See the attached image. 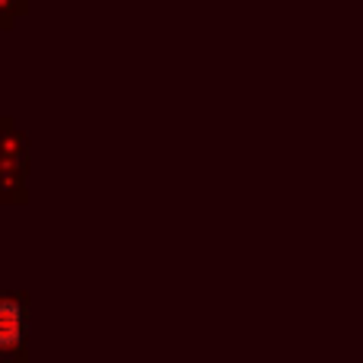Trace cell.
I'll list each match as a JSON object with an SVG mask.
<instances>
[{
	"instance_id": "1",
	"label": "cell",
	"mask_w": 363,
	"mask_h": 363,
	"mask_svg": "<svg viewBox=\"0 0 363 363\" xmlns=\"http://www.w3.org/2000/svg\"><path fill=\"white\" fill-rule=\"evenodd\" d=\"M26 306L19 300H0V351H16L26 341Z\"/></svg>"
}]
</instances>
